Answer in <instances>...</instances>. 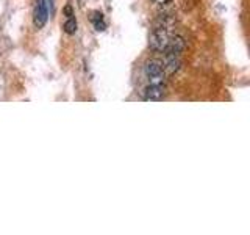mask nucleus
Wrapping results in <instances>:
<instances>
[{
    "instance_id": "f257e3e1",
    "label": "nucleus",
    "mask_w": 250,
    "mask_h": 235,
    "mask_svg": "<svg viewBox=\"0 0 250 235\" xmlns=\"http://www.w3.org/2000/svg\"><path fill=\"white\" fill-rule=\"evenodd\" d=\"M170 22H161V25L155 27L152 35H150V47L153 50L156 52H163L164 49H166V46L169 43V38H170Z\"/></svg>"
},
{
    "instance_id": "7ed1b4c3",
    "label": "nucleus",
    "mask_w": 250,
    "mask_h": 235,
    "mask_svg": "<svg viewBox=\"0 0 250 235\" xmlns=\"http://www.w3.org/2000/svg\"><path fill=\"white\" fill-rule=\"evenodd\" d=\"M49 18V10H47L44 0H36L33 10V24L36 28H42Z\"/></svg>"
},
{
    "instance_id": "0eeeda50",
    "label": "nucleus",
    "mask_w": 250,
    "mask_h": 235,
    "mask_svg": "<svg viewBox=\"0 0 250 235\" xmlns=\"http://www.w3.org/2000/svg\"><path fill=\"white\" fill-rule=\"evenodd\" d=\"M64 31L67 35H74L77 31V21L75 18H69L64 24Z\"/></svg>"
},
{
    "instance_id": "20e7f679",
    "label": "nucleus",
    "mask_w": 250,
    "mask_h": 235,
    "mask_svg": "<svg viewBox=\"0 0 250 235\" xmlns=\"http://www.w3.org/2000/svg\"><path fill=\"white\" fill-rule=\"evenodd\" d=\"M163 70L164 74L174 75L178 72L180 66H182V61H180V55H172V53H164V61H163Z\"/></svg>"
},
{
    "instance_id": "9d476101",
    "label": "nucleus",
    "mask_w": 250,
    "mask_h": 235,
    "mask_svg": "<svg viewBox=\"0 0 250 235\" xmlns=\"http://www.w3.org/2000/svg\"><path fill=\"white\" fill-rule=\"evenodd\" d=\"M66 14H67V18H72V8L66 6Z\"/></svg>"
},
{
    "instance_id": "39448f33",
    "label": "nucleus",
    "mask_w": 250,
    "mask_h": 235,
    "mask_svg": "<svg viewBox=\"0 0 250 235\" xmlns=\"http://www.w3.org/2000/svg\"><path fill=\"white\" fill-rule=\"evenodd\" d=\"M185 47H186L185 38L175 35V36L169 38V43H167L166 49H164L163 52L164 53H172V55H182V52L185 50Z\"/></svg>"
},
{
    "instance_id": "1a4fd4ad",
    "label": "nucleus",
    "mask_w": 250,
    "mask_h": 235,
    "mask_svg": "<svg viewBox=\"0 0 250 235\" xmlns=\"http://www.w3.org/2000/svg\"><path fill=\"white\" fill-rule=\"evenodd\" d=\"M155 2L158 3V5H166V3H170L172 0H155Z\"/></svg>"
},
{
    "instance_id": "423d86ee",
    "label": "nucleus",
    "mask_w": 250,
    "mask_h": 235,
    "mask_svg": "<svg viewBox=\"0 0 250 235\" xmlns=\"http://www.w3.org/2000/svg\"><path fill=\"white\" fill-rule=\"evenodd\" d=\"M166 93V85H153L148 83V86L144 91V99L146 100H161Z\"/></svg>"
},
{
    "instance_id": "6e6552de",
    "label": "nucleus",
    "mask_w": 250,
    "mask_h": 235,
    "mask_svg": "<svg viewBox=\"0 0 250 235\" xmlns=\"http://www.w3.org/2000/svg\"><path fill=\"white\" fill-rule=\"evenodd\" d=\"M97 18L94 19V25H96V30L97 31H104L105 30V22H104V18H102V14H96Z\"/></svg>"
},
{
    "instance_id": "f03ea898",
    "label": "nucleus",
    "mask_w": 250,
    "mask_h": 235,
    "mask_svg": "<svg viewBox=\"0 0 250 235\" xmlns=\"http://www.w3.org/2000/svg\"><path fill=\"white\" fill-rule=\"evenodd\" d=\"M144 72H146V77L148 78V83L166 85V74H164L160 61H156V60L147 61L144 66Z\"/></svg>"
}]
</instances>
